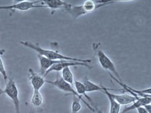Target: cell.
I'll return each mask as SVG.
<instances>
[{
	"mask_svg": "<svg viewBox=\"0 0 151 113\" xmlns=\"http://www.w3.org/2000/svg\"><path fill=\"white\" fill-rule=\"evenodd\" d=\"M117 1H98V3H96V1L95 2L93 0H86L81 5L72 6L71 4H69L67 7L65 8V10L68 11L74 19H77L82 16L93 13L103 6Z\"/></svg>",
	"mask_w": 151,
	"mask_h": 113,
	"instance_id": "obj_1",
	"label": "cell"
},
{
	"mask_svg": "<svg viewBox=\"0 0 151 113\" xmlns=\"http://www.w3.org/2000/svg\"><path fill=\"white\" fill-rule=\"evenodd\" d=\"M21 45L23 46L28 47L33 50H34L39 54V55L45 56L46 58H48L51 60H69V61H74V62H79L83 63L89 64L91 62V60L90 59H81L75 57H71V56H65L60 53H59L58 51H56L48 49H44L42 48L39 45H35L33 44L29 41H20Z\"/></svg>",
	"mask_w": 151,
	"mask_h": 113,
	"instance_id": "obj_2",
	"label": "cell"
},
{
	"mask_svg": "<svg viewBox=\"0 0 151 113\" xmlns=\"http://www.w3.org/2000/svg\"><path fill=\"white\" fill-rule=\"evenodd\" d=\"M45 82L47 83H49L51 85H52V86L56 87L57 88H58L60 91H63L65 92L70 93V94H72L73 96L78 97L79 99L84 104H86V106L88 107L89 109H90L93 112H95V110H94V109L92 107V106L89 104V103H87L86 101L81 96L79 95V94L77 93V92L76 91L75 89L73 87L72 85H70L69 83L64 81L62 79V77H59V76H58L55 81H46L45 80Z\"/></svg>",
	"mask_w": 151,
	"mask_h": 113,
	"instance_id": "obj_3",
	"label": "cell"
},
{
	"mask_svg": "<svg viewBox=\"0 0 151 113\" xmlns=\"http://www.w3.org/2000/svg\"><path fill=\"white\" fill-rule=\"evenodd\" d=\"M3 93L12 101L15 106V113H21L20 111V101L19 99V91L15 81L12 77L8 79L6 84L5 89L3 90Z\"/></svg>",
	"mask_w": 151,
	"mask_h": 113,
	"instance_id": "obj_4",
	"label": "cell"
},
{
	"mask_svg": "<svg viewBox=\"0 0 151 113\" xmlns=\"http://www.w3.org/2000/svg\"><path fill=\"white\" fill-rule=\"evenodd\" d=\"M42 0L38 1H28V0H24V1H18L13 3L11 5L7 6H0V10H18L22 11H26L30 10L33 8H44L42 4H37V3H41Z\"/></svg>",
	"mask_w": 151,
	"mask_h": 113,
	"instance_id": "obj_5",
	"label": "cell"
},
{
	"mask_svg": "<svg viewBox=\"0 0 151 113\" xmlns=\"http://www.w3.org/2000/svg\"><path fill=\"white\" fill-rule=\"evenodd\" d=\"M97 56L99 63H100V65L103 69L113 73L114 74V77L115 78H116L120 81H122L119 72H117V70L114 63L112 62V60L108 57L104 51L101 50H99L97 52Z\"/></svg>",
	"mask_w": 151,
	"mask_h": 113,
	"instance_id": "obj_6",
	"label": "cell"
},
{
	"mask_svg": "<svg viewBox=\"0 0 151 113\" xmlns=\"http://www.w3.org/2000/svg\"><path fill=\"white\" fill-rule=\"evenodd\" d=\"M73 66H84V67H88L89 69L91 68V66L86 63L74 62V61H69V60H60L58 64H55L52 67H51L45 74L44 77H45L47 75L52 72H59L61 71L63 69L67 67H73Z\"/></svg>",
	"mask_w": 151,
	"mask_h": 113,
	"instance_id": "obj_7",
	"label": "cell"
},
{
	"mask_svg": "<svg viewBox=\"0 0 151 113\" xmlns=\"http://www.w3.org/2000/svg\"><path fill=\"white\" fill-rule=\"evenodd\" d=\"M28 78L34 91H40L46 82L43 75L35 72L32 69L28 70Z\"/></svg>",
	"mask_w": 151,
	"mask_h": 113,
	"instance_id": "obj_8",
	"label": "cell"
},
{
	"mask_svg": "<svg viewBox=\"0 0 151 113\" xmlns=\"http://www.w3.org/2000/svg\"><path fill=\"white\" fill-rule=\"evenodd\" d=\"M38 59H39L40 64V74L42 75H43V76L45 75L47 70H48L51 67H52V66L55 64L59 63L60 61L51 60L40 55H38Z\"/></svg>",
	"mask_w": 151,
	"mask_h": 113,
	"instance_id": "obj_9",
	"label": "cell"
},
{
	"mask_svg": "<svg viewBox=\"0 0 151 113\" xmlns=\"http://www.w3.org/2000/svg\"><path fill=\"white\" fill-rule=\"evenodd\" d=\"M151 97H139L136 99L134 102H132L130 106L124 108L122 111V113H126L129 111L137 109L140 107H143L145 105L150 104Z\"/></svg>",
	"mask_w": 151,
	"mask_h": 113,
	"instance_id": "obj_10",
	"label": "cell"
},
{
	"mask_svg": "<svg viewBox=\"0 0 151 113\" xmlns=\"http://www.w3.org/2000/svg\"><path fill=\"white\" fill-rule=\"evenodd\" d=\"M111 95L120 106L130 104L134 102L136 99L139 98L135 97L132 95H128V94H115L111 92Z\"/></svg>",
	"mask_w": 151,
	"mask_h": 113,
	"instance_id": "obj_11",
	"label": "cell"
},
{
	"mask_svg": "<svg viewBox=\"0 0 151 113\" xmlns=\"http://www.w3.org/2000/svg\"><path fill=\"white\" fill-rule=\"evenodd\" d=\"M115 91V89H112L106 88L105 90H104L103 92L105 94L106 97H108V99L110 103V113H120V109L121 106L118 103L113 97L111 95V92H109V91Z\"/></svg>",
	"mask_w": 151,
	"mask_h": 113,
	"instance_id": "obj_12",
	"label": "cell"
},
{
	"mask_svg": "<svg viewBox=\"0 0 151 113\" xmlns=\"http://www.w3.org/2000/svg\"><path fill=\"white\" fill-rule=\"evenodd\" d=\"M41 4L44 8H48L51 9H58L61 8H66L69 4L61 0H44L42 1Z\"/></svg>",
	"mask_w": 151,
	"mask_h": 113,
	"instance_id": "obj_13",
	"label": "cell"
},
{
	"mask_svg": "<svg viewBox=\"0 0 151 113\" xmlns=\"http://www.w3.org/2000/svg\"><path fill=\"white\" fill-rule=\"evenodd\" d=\"M83 84L84 86L85 89H86V92H93L95 91H101L103 92L104 90H105L106 87H103L101 86H99V85L93 83L89 80L88 77H85Z\"/></svg>",
	"mask_w": 151,
	"mask_h": 113,
	"instance_id": "obj_14",
	"label": "cell"
},
{
	"mask_svg": "<svg viewBox=\"0 0 151 113\" xmlns=\"http://www.w3.org/2000/svg\"><path fill=\"white\" fill-rule=\"evenodd\" d=\"M74 86H75V88H76V91L77 92V93L79 94V96H84L85 97H86L87 99L89 101V102L91 103V106L93 107V101L91 100V99L90 98L89 96H88L87 92L86 91V89H85L84 86L83 82H81L80 81H74Z\"/></svg>",
	"mask_w": 151,
	"mask_h": 113,
	"instance_id": "obj_15",
	"label": "cell"
},
{
	"mask_svg": "<svg viewBox=\"0 0 151 113\" xmlns=\"http://www.w3.org/2000/svg\"><path fill=\"white\" fill-rule=\"evenodd\" d=\"M62 79L66 82L69 83L70 85H73L74 82V75L69 67H65L62 70Z\"/></svg>",
	"mask_w": 151,
	"mask_h": 113,
	"instance_id": "obj_16",
	"label": "cell"
},
{
	"mask_svg": "<svg viewBox=\"0 0 151 113\" xmlns=\"http://www.w3.org/2000/svg\"><path fill=\"white\" fill-rule=\"evenodd\" d=\"M31 103L34 107H40L43 103V97L40 91H34L33 92Z\"/></svg>",
	"mask_w": 151,
	"mask_h": 113,
	"instance_id": "obj_17",
	"label": "cell"
},
{
	"mask_svg": "<svg viewBox=\"0 0 151 113\" xmlns=\"http://www.w3.org/2000/svg\"><path fill=\"white\" fill-rule=\"evenodd\" d=\"M80 101L81 100L78 97L73 96L71 104V113H79V112L81 110L82 106L80 103Z\"/></svg>",
	"mask_w": 151,
	"mask_h": 113,
	"instance_id": "obj_18",
	"label": "cell"
},
{
	"mask_svg": "<svg viewBox=\"0 0 151 113\" xmlns=\"http://www.w3.org/2000/svg\"><path fill=\"white\" fill-rule=\"evenodd\" d=\"M0 53H1V51H0ZM0 74L2 75L4 81H6L8 79V75L6 73V70L5 69V67H4V63L3 62V60L1 57V54H0Z\"/></svg>",
	"mask_w": 151,
	"mask_h": 113,
	"instance_id": "obj_19",
	"label": "cell"
},
{
	"mask_svg": "<svg viewBox=\"0 0 151 113\" xmlns=\"http://www.w3.org/2000/svg\"><path fill=\"white\" fill-rule=\"evenodd\" d=\"M138 113H149L147 110L145 109V107H140L136 109Z\"/></svg>",
	"mask_w": 151,
	"mask_h": 113,
	"instance_id": "obj_20",
	"label": "cell"
},
{
	"mask_svg": "<svg viewBox=\"0 0 151 113\" xmlns=\"http://www.w3.org/2000/svg\"><path fill=\"white\" fill-rule=\"evenodd\" d=\"M93 107L94 108V110H95V112H96V113H103V112H102V111H101V110L99 109L97 107H96V106H94V104L93 105Z\"/></svg>",
	"mask_w": 151,
	"mask_h": 113,
	"instance_id": "obj_21",
	"label": "cell"
},
{
	"mask_svg": "<svg viewBox=\"0 0 151 113\" xmlns=\"http://www.w3.org/2000/svg\"><path fill=\"white\" fill-rule=\"evenodd\" d=\"M3 94V90L1 88V87H0V94Z\"/></svg>",
	"mask_w": 151,
	"mask_h": 113,
	"instance_id": "obj_22",
	"label": "cell"
}]
</instances>
